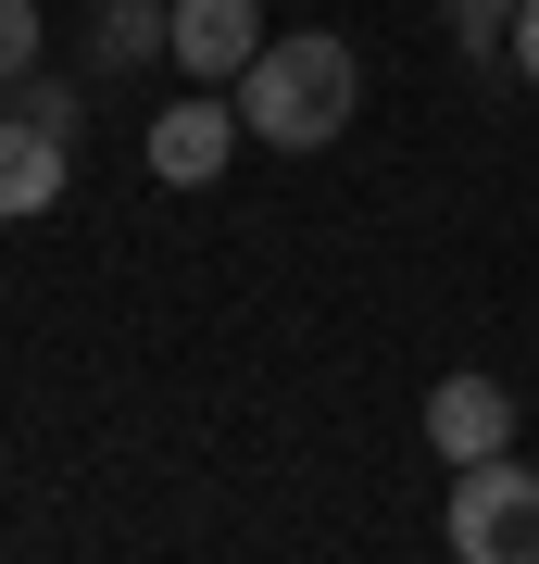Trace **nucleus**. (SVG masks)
Returning a JSON list of instances; mask_svg holds the SVG:
<instances>
[{"mask_svg": "<svg viewBox=\"0 0 539 564\" xmlns=\"http://www.w3.org/2000/svg\"><path fill=\"white\" fill-rule=\"evenodd\" d=\"M352 113H364V63L339 39H314V25H301V39H263L251 76H239V126L263 151H326Z\"/></svg>", "mask_w": 539, "mask_h": 564, "instance_id": "f257e3e1", "label": "nucleus"}, {"mask_svg": "<svg viewBox=\"0 0 539 564\" xmlns=\"http://www.w3.org/2000/svg\"><path fill=\"white\" fill-rule=\"evenodd\" d=\"M440 540L464 564H539V477L515 452H489V464H452V514H440Z\"/></svg>", "mask_w": 539, "mask_h": 564, "instance_id": "f03ea898", "label": "nucleus"}, {"mask_svg": "<svg viewBox=\"0 0 539 564\" xmlns=\"http://www.w3.org/2000/svg\"><path fill=\"white\" fill-rule=\"evenodd\" d=\"M239 163V88H188V101L151 113V176L163 188H214Z\"/></svg>", "mask_w": 539, "mask_h": 564, "instance_id": "7ed1b4c3", "label": "nucleus"}, {"mask_svg": "<svg viewBox=\"0 0 539 564\" xmlns=\"http://www.w3.org/2000/svg\"><path fill=\"white\" fill-rule=\"evenodd\" d=\"M427 452H440V464L515 452V389H502V377H440V389H427Z\"/></svg>", "mask_w": 539, "mask_h": 564, "instance_id": "20e7f679", "label": "nucleus"}, {"mask_svg": "<svg viewBox=\"0 0 539 564\" xmlns=\"http://www.w3.org/2000/svg\"><path fill=\"white\" fill-rule=\"evenodd\" d=\"M251 51H263V0H176V76L239 88Z\"/></svg>", "mask_w": 539, "mask_h": 564, "instance_id": "39448f33", "label": "nucleus"}, {"mask_svg": "<svg viewBox=\"0 0 539 564\" xmlns=\"http://www.w3.org/2000/svg\"><path fill=\"white\" fill-rule=\"evenodd\" d=\"M139 63H176V0H100L88 13V76H139Z\"/></svg>", "mask_w": 539, "mask_h": 564, "instance_id": "423d86ee", "label": "nucleus"}, {"mask_svg": "<svg viewBox=\"0 0 539 564\" xmlns=\"http://www.w3.org/2000/svg\"><path fill=\"white\" fill-rule=\"evenodd\" d=\"M63 151L76 139H51L39 113H0V214H51L63 202Z\"/></svg>", "mask_w": 539, "mask_h": 564, "instance_id": "0eeeda50", "label": "nucleus"}, {"mask_svg": "<svg viewBox=\"0 0 539 564\" xmlns=\"http://www.w3.org/2000/svg\"><path fill=\"white\" fill-rule=\"evenodd\" d=\"M440 13H452V39L477 51V63H489L502 39H515V0H440Z\"/></svg>", "mask_w": 539, "mask_h": 564, "instance_id": "6e6552de", "label": "nucleus"}, {"mask_svg": "<svg viewBox=\"0 0 539 564\" xmlns=\"http://www.w3.org/2000/svg\"><path fill=\"white\" fill-rule=\"evenodd\" d=\"M39 76V0H0V88Z\"/></svg>", "mask_w": 539, "mask_h": 564, "instance_id": "1a4fd4ad", "label": "nucleus"}, {"mask_svg": "<svg viewBox=\"0 0 539 564\" xmlns=\"http://www.w3.org/2000/svg\"><path fill=\"white\" fill-rule=\"evenodd\" d=\"M13 113H39L51 139H76V88H63V76H13Z\"/></svg>", "mask_w": 539, "mask_h": 564, "instance_id": "9d476101", "label": "nucleus"}, {"mask_svg": "<svg viewBox=\"0 0 539 564\" xmlns=\"http://www.w3.org/2000/svg\"><path fill=\"white\" fill-rule=\"evenodd\" d=\"M502 63H515V76L539 88V0H515V39H502Z\"/></svg>", "mask_w": 539, "mask_h": 564, "instance_id": "9b49d317", "label": "nucleus"}]
</instances>
